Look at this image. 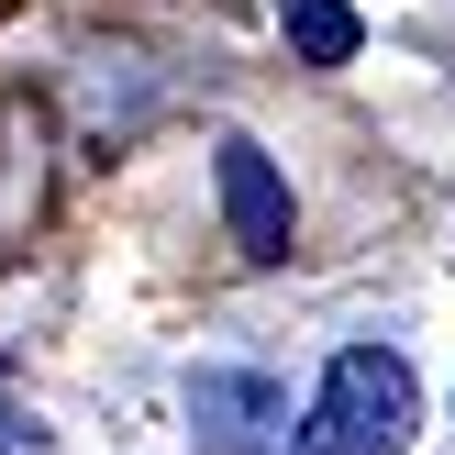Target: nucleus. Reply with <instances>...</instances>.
<instances>
[{"label":"nucleus","instance_id":"1","mask_svg":"<svg viewBox=\"0 0 455 455\" xmlns=\"http://www.w3.org/2000/svg\"><path fill=\"white\" fill-rule=\"evenodd\" d=\"M411 422H422V389H411V355L400 345H345L311 389L289 455H411Z\"/></svg>","mask_w":455,"mask_h":455},{"label":"nucleus","instance_id":"2","mask_svg":"<svg viewBox=\"0 0 455 455\" xmlns=\"http://www.w3.org/2000/svg\"><path fill=\"white\" fill-rule=\"evenodd\" d=\"M289 400H278V378H244V367H200V389H189V434L200 455H289Z\"/></svg>","mask_w":455,"mask_h":455},{"label":"nucleus","instance_id":"3","mask_svg":"<svg viewBox=\"0 0 455 455\" xmlns=\"http://www.w3.org/2000/svg\"><path fill=\"white\" fill-rule=\"evenodd\" d=\"M212 178H222V212H234V244L256 267H278L289 256V189H278V167H267V145L222 133V145H212Z\"/></svg>","mask_w":455,"mask_h":455},{"label":"nucleus","instance_id":"4","mask_svg":"<svg viewBox=\"0 0 455 455\" xmlns=\"http://www.w3.org/2000/svg\"><path fill=\"white\" fill-rule=\"evenodd\" d=\"M278 22H289V56L300 67H355V44H367V22L345 0H278Z\"/></svg>","mask_w":455,"mask_h":455},{"label":"nucleus","instance_id":"5","mask_svg":"<svg viewBox=\"0 0 455 455\" xmlns=\"http://www.w3.org/2000/svg\"><path fill=\"white\" fill-rule=\"evenodd\" d=\"M0 455H44V422H22V411H0Z\"/></svg>","mask_w":455,"mask_h":455}]
</instances>
